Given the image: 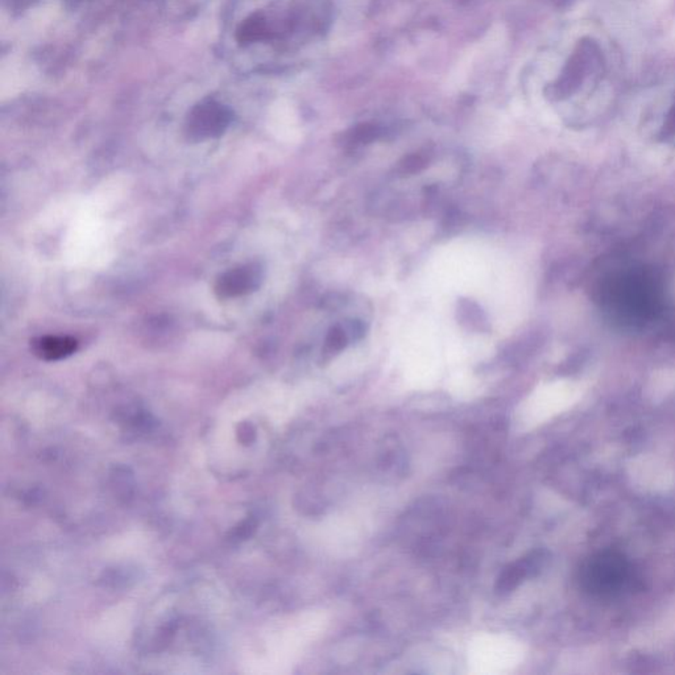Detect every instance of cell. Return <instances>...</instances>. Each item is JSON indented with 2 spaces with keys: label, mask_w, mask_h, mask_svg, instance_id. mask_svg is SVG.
<instances>
[{
  "label": "cell",
  "mask_w": 675,
  "mask_h": 675,
  "mask_svg": "<svg viewBox=\"0 0 675 675\" xmlns=\"http://www.w3.org/2000/svg\"><path fill=\"white\" fill-rule=\"evenodd\" d=\"M578 580L583 593L596 601L611 602L637 590V571L629 560L616 551H602L590 555L579 568Z\"/></svg>",
  "instance_id": "1"
},
{
  "label": "cell",
  "mask_w": 675,
  "mask_h": 675,
  "mask_svg": "<svg viewBox=\"0 0 675 675\" xmlns=\"http://www.w3.org/2000/svg\"><path fill=\"white\" fill-rule=\"evenodd\" d=\"M230 121L228 108L214 100H206L192 110L188 119L189 133L197 139L214 138L223 133Z\"/></svg>",
  "instance_id": "2"
},
{
  "label": "cell",
  "mask_w": 675,
  "mask_h": 675,
  "mask_svg": "<svg viewBox=\"0 0 675 675\" xmlns=\"http://www.w3.org/2000/svg\"><path fill=\"white\" fill-rule=\"evenodd\" d=\"M261 283V270L255 266H243L226 273L218 281L217 292L220 297H234L251 292Z\"/></svg>",
  "instance_id": "3"
},
{
  "label": "cell",
  "mask_w": 675,
  "mask_h": 675,
  "mask_svg": "<svg viewBox=\"0 0 675 675\" xmlns=\"http://www.w3.org/2000/svg\"><path fill=\"white\" fill-rule=\"evenodd\" d=\"M35 353L47 361H58L72 355L77 342L69 337H44L35 343Z\"/></svg>",
  "instance_id": "4"
},
{
  "label": "cell",
  "mask_w": 675,
  "mask_h": 675,
  "mask_svg": "<svg viewBox=\"0 0 675 675\" xmlns=\"http://www.w3.org/2000/svg\"><path fill=\"white\" fill-rule=\"evenodd\" d=\"M534 557L525 558V560H521L520 562L509 565L504 570H501L498 582H496V593L499 595H507L510 591L515 590L520 585L521 580L531 573L532 568H534Z\"/></svg>",
  "instance_id": "5"
},
{
  "label": "cell",
  "mask_w": 675,
  "mask_h": 675,
  "mask_svg": "<svg viewBox=\"0 0 675 675\" xmlns=\"http://www.w3.org/2000/svg\"><path fill=\"white\" fill-rule=\"evenodd\" d=\"M267 36V24L261 16H252L241 25L238 30V40L241 43H252L261 40Z\"/></svg>",
  "instance_id": "6"
},
{
  "label": "cell",
  "mask_w": 675,
  "mask_h": 675,
  "mask_svg": "<svg viewBox=\"0 0 675 675\" xmlns=\"http://www.w3.org/2000/svg\"><path fill=\"white\" fill-rule=\"evenodd\" d=\"M426 166H428V158L421 155H412L404 158L400 166V172L403 175H414V173L425 169Z\"/></svg>",
  "instance_id": "7"
},
{
  "label": "cell",
  "mask_w": 675,
  "mask_h": 675,
  "mask_svg": "<svg viewBox=\"0 0 675 675\" xmlns=\"http://www.w3.org/2000/svg\"><path fill=\"white\" fill-rule=\"evenodd\" d=\"M326 345L331 351H340L347 346V334L340 326L331 329L326 339Z\"/></svg>",
  "instance_id": "8"
},
{
  "label": "cell",
  "mask_w": 675,
  "mask_h": 675,
  "mask_svg": "<svg viewBox=\"0 0 675 675\" xmlns=\"http://www.w3.org/2000/svg\"><path fill=\"white\" fill-rule=\"evenodd\" d=\"M663 130H665V132L669 133V135L675 133V103L673 107H671V113H669L668 118H666Z\"/></svg>",
  "instance_id": "9"
},
{
  "label": "cell",
  "mask_w": 675,
  "mask_h": 675,
  "mask_svg": "<svg viewBox=\"0 0 675 675\" xmlns=\"http://www.w3.org/2000/svg\"><path fill=\"white\" fill-rule=\"evenodd\" d=\"M350 330L351 333H353V336L358 338V339L365 334V328L361 320H353V322H351Z\"/></svg>",
  "instance_id": "10"
}]
</instances>
